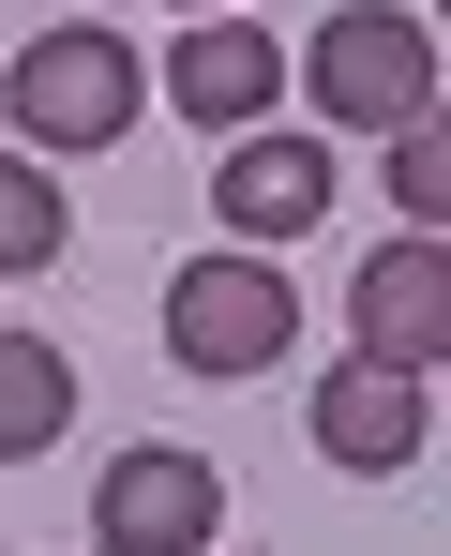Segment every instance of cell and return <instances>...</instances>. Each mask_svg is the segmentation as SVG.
<instances>
[{
	"mask_svg": "<svg viewBox=\"0 0 451 556\" xmlns=\"http://www.w3.org/2000/svg\"><path fill=\"white\" fill-rule=\"evenodd\" d=\"M301 346V286L271 256H180L166 271V362L180 376H271Z\"/></svg>",
	"mask_w": 451,
	"mask_h": 556,
	"instance_id": "obj_1",
	"label": "cell"
},
{
	"mask_svg": "<svg viewBox=\"0 0 451 556\" xmlns=\"http://www.w3.org/2000/svg\"><path fill=\"white\" fill-rule=\"evenodd\" d=\"M301 76H316V105H331L347 136H406V121H437V30H422L406 0H347V15L301 46Z\"/></svg>",
	"mask_w": 451,
	"mask_h": 556,
	"instance_id": "obj_2",
	"label": "cell"
},
{
	"mask_svg": "<svg viewBox=\"0 0 451 556\" xmlns=\"http://www.w3.org/2000/svg\"><path fill=\"white\" fill-rule=\"evenodd\" d=\"M136 91H151V61H136L121 30H90V15L0 61V105H15V136H30V151H105V136L136 121Z\"/></svg>",
	"mask_w": 451,
	"mask_h": 556,
	"instance_id": "obj_3",
	"label": "cell"
},
{
	"mask_svg": "<svg viewBox=\"0 0 451 556\" xmlns=\"http://www.w3.org/2000/svg\"><path fill=\"white\" fill-rule=\"evenodd\" d=\"M90 527H105V556H196L226 527V466L211 452H121L105 496H90Z\"/></svg>",
	"mask_w": 451,
	"mask_h": 556,
	"instance_id": "obj_4",
	"label": "cell"
},
{
	"mask_svg": "<svg viewBox=\"0 0 451 556\" xmlns=\"http://www.w3.org/2000/svg\"><path fill=\"white\" fill-rule=\"evenodd\" d=\"M331 181H347V166H331L316 136H286V121H271V136H226V166H211V211H226L241 241H301V226L331 211Z\"/></svg>",
	"mask_w": 451,
	"mask_h": 556,
	"instance_id": "obj_5",
	"label": "cell"
},
{
	"mask_svg": "<svg viewBox=\"0 0 451 556\" xmlns=\"http://www.w3.org/2000/svg\"><path fill=\"white\" fill-rule=\"evenodd\" d=\"M347 316H361V362L437 376V346H451V256H437V241H391V256H361Z\"/></svg>",
	"mask_w": 451,
	"mask_h": 556,
	"instance_id": "obj_6",
	"label": "cell"
},
{
	"mask_svg": "<svg viewBox=\"0 0 451 556\" xmlns=\"http://www.w3.org/2000/svg\"><path fill=\"white\" fill-rule=\"evenodd\" d=\"M271 76H286V61H271V30H241V15H196V30L166 46V105L196 121V136H256Z\"/></svg>",
	"mask_w": 451,
	"mask_h": 556,
	"instance_id": "obj_7",
	"label": "cell"
},
{
	"mask_svg": "<svg viewBox=\"0 0 451 556\" xmlns=\"http://www.w3.org/2000/svg\"><path fill=\"white\" fill-rule=\"evenodd\" d=\"M316 452H331V466H361V481H376V466H406V452H422V376L347 362L331 391H316Z\"/></svg>",
	"mask_w": 451,
	"mask_h": 556,
	"instance_id": "obj_8",
	"label": "cell"
},
{
	"mask_svg": "<svg viewBox=\"0 0 451 556\" xmlns=\"http://www.w3.org/2000/svg\"><path fill=\"white\" fill-rule=\"evenodd\" d=\"M61 421H76V362L46 331H0V466H30Z\"/></svg>",
	"mask_w": 451,
	"mask_h": 556,
	"instance_id": "obj_9",
	"label": "cell"
},
{
	"mask_svg": "<svg viewBox=\"0 0 451 556\" xmlns=\"http://www.w3.org/2000/svg\"><path fill=\"white\" fill-rule=\"evenodd\" d=\"M61 226H76L61 181H46L30 151H0V271H46V256H61Z\"/></svg>",
	"mask_w": 451,
	"mask_h": 556,
	"instance_id": "obj_10",
	"label": "cell"
},
{
	"mask_svg": "<svg viewBox=\"0 0 451 556\" xmlns=\"http://www.w3.org/2000/svg\"><path fill=\"white\" fill-rule=\"evenodd\" d=\"M391 195H406V211H422V241H437V211H451V136H437V121H406V136H391Z\"/></svg>",
	"mask_w": 451,
	"mask_h": 556,
	"instance_id": "obj_11",
	"label": "cell"
},
{
	"mask_svg": "<svg viewBox=\"0 0 451 556\" xmlns=\"http://www.w3.org/2000/svg\"><path fill=\"white\" fill-rule=\"evenodd\" d=\"M196 15H211V0H196Z\"/></svg>",
	"mask_w": 451,
	"mask_h": 556,
	"instance_id": "obj_12",
	"label": "cell"
}]
</instances>
